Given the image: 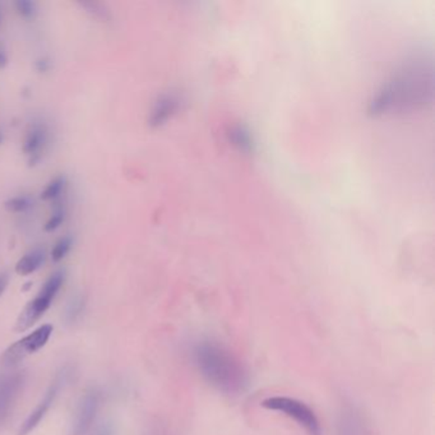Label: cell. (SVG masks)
Listing matches in <instances>:
<instances>
[{
    "mask_svg": "<svg viewBox=\"0 0 435 435\" xmlns=\"http://www.w3.org/2000/svg\"><path fill=\"white\" fill-rule=\"evenodd\" d=\"M194 361L211 385L225 393H239L247 385L240 362L216 342L202 341L194 348Z\"/></svg>",
    "mask_w": 435,
    "mask_h": 435,
    "instance_id": "1",
    "label": "cell"
},
{
    "mask_svg": "<svg viewBox=\"0 0 435 435\" xmlns=\"http://www.w3.org/2000/svg\"><path fill=\"white\" fill-rule=\"evenodd\" d=\"M64 281H65L64 269H58L54 274H50L49 279L45 281L44 286L41 287L38 295L26 305L23 311H21L14 330L17 332H25L28 328H31L32 326L44 316L50 305L53 304L54 299L64 285Z\"/></svg>",
    "mask_w": 435,
    "mask_h": 435,
    "instance_id": "2",
    "label": "cell"
},
{
    "mask_svg": "<svg viewBox=\"0 0 435 435\" xmlns=\"http://www.w3.org/2000/svg\"><path fill=\"white\" fill-rule=\"evenodd\" d=\"M262 406L268 410L279 411L291 417L296 423L303 426L309 435H321V425L314 411L308 404L291 397H269L266 398Z\"/></svg>",
    "mask_w": 435,
    "mask_h": 435,
    "instance_id": "3",
    "label": "cell"
},
{
    "mask_svg": "<svg viewBox=\"0 0 435 435\" xmlns=\"http://www.w3.org/2000/svg\"><path fill=\"white\" fill-rule=\"evenodd\" d=\"M53 331H54V327L51 324L40 326L33 332L28 333L27 336L22 337L21 340L14 342L6 348L1 355L0 360L6 367H12V365L18 364L19 361L25 360L27 356L35 354L38 350L44 348L53 335Z\"/></svg>",
    "mask_w": 435,
    "mask_h": 435,
    "instance_id": "4",
    "label": "cell"
},
{
    "mask_svg": "<svg viewBox=\"0 0 435 435\" xmlns=\"http://www.w3.org/2000/svg\"><path fill=\"white\" fill-rule=\"evenodd\" d=\"M68 373L69 372L67 369H63L62 372L56 374L55 378L53 380V383L50 385L48 391L45 392L44 397L41 398V401L35 407V410L31 411V414L27 417V419L21 425L18 435L31 434L32 431L36 429L38 425L41 424V421L44 420V417H46V414L51 409V406L55 402L59 393L65 386V383L68 380Z\"/></svg>",
    "mask_w": 435,
    "mask_h": 435,
    "instance_id": "5",
    "label": "cell"
},
{
    "mask_svg": "<svg viewBox=\"0 0 435 435\" xmlns=\"http://www.w3.org/2000/svg\"><path fill=\"white\" fill-rule=\"evenodd\" d=\"M100 407V394L88 391L82 396L70 424L69 435H86L92 428Z\"/></svg>",
    "mask_w": 435,
    "mask_h": 435,
    "instance_id": "6",
    "label": "cell"
},
{
    "mask_svg": "<svg viewBox=\"0 0 435 435\" xmlns=\"http://www.w3.org/2000/svg\"><path fill=\"white\" fill-rule=\"evenodd\" d=\"M23 385L25 375L19 372L0 375V421L9 415Z\"/></svg>",
    "mask_w": 435,
    "mask_h": 435,
    "instance_id": "7",
    "label": "cell"
},
{
    "mask_svg": "<svg viewBox=\"0 0 435 435\" xmlns=\"http://www.w3.org/2000/svg\"><path fill=\"white\" fill-rule=\"evenodd\" d=\"M48 136H49L48 127L44 122L32 123L26 133L22 151L28 157V162L32 165L38 163L41 160V156L44 154L45 147L48 144Z\"/></svg>",
    "mask_w": 435,
    "mask_h": 435,
    "instance_id": "8",
    "label": "cell"
},
{
    "mask_svg": "<svg viewBox=\"0 0 435 435\" xmlns=\"http://www.w3.org/2000/svg\"><path fill=\"white\" fill-rule=\"evenodd\" d=\"M179 100L174 94H162L155 100L149 110V124L154 128L165 124L178 109Z\"/></svg>",
    "mask_w": 435,
    "mask_h": 435,
    "instance_id": "9",
    "label": "cell"
},
{
    "mask_svg": "<svg viewBox=\"0 0 435 435\" xmlns=\"http://www.w3.org/2000/svg\"><path fill=\"white\" fill-rule=\"evenodd\" d=\"M46 249L43 247H36L27 252L25 255L19 258L16 263L14 271L19 276H30V274L38 272L46 262Z\"/></svg>",
    "mask_w": 435,
    "mask_h": 435,
    "instance_id": "10",
    "label": "cell"
},
{
    "mask_svg": "<svg viewBox=\"0 0 435 435\" xmlns=\"http://www.w3.org/2000/svg\"><path fill=\"white\" fill-rule=\"evenodd\" d=\"M68 186V178L65 175H58L53 181L48 183V186L44 188V190L40 194V198L44 202H51L58 203L67 189Z\"/></svg>",
    "mask_w": 435,
    "mask_h": 435,
    "instance_id": "11",
    "label": "cell"
},
{
    "mask_svg": "<svg viewBox=\"0 0 435 435\" xmlns=\"http://www.w3.org/2000/svg\"><path fill=\"white\" fill-rule=\"evenodd\" d=\"M340 435H365L362 420L354 409H346L342 412Z\"/></svg>",
    "mask_w": 435,
    "mask_h": 435,
    "instance_id": "12",
    "label": "cell"
},
{
    "mask_svg": "<svg viewBox=\"0 0 435 435\" xmlns=\"http://www.w3.org/2000/svg\"><path fill=\"white\" fill-rule=\"evenodd\" d=\"M32 207H33V199L26 194L14 195L4 202V208L11 213H26L30 211Z\"/></svg>",
    "mask_w": 435,
    "mask_h": 435,
    "instance_id": "13",
    "label": "cell"
},
{
    "mask_svg": "<svg viewBox=\"0 0 435 435\" xmlns=\"http://www.w3.org/2000/svg\"><path fill=\"white\" fill-rule=\"evenodd\" d=\"M73 245H75V237H72L70 234H67V235L60 237L55 242L54 248L51 249V253H50L51 261L54 263L62 262L70 253Z\"/></svg>",
    "mask_w": 435,
    "mask_h": 435,
    "instance_id": "14",
    "label": "cell"
},
{
    "mask_svg": "<svg viewBox=\"0 0 435 435\" xmlns=\"http://www.w3.org/2000/svg\"><path fill=\"white\" fill-rule=\"evenodd\" d=\"M65 218H67V208H65V205L58 202V203H55V207L51 212L50 218H48V221L45 222V232H54V231L58 230L64 224Z\"/></svg>",
    "mask_w": 435,
    "mask_h": 435,
    "instance_id": "15",
    "label": "cell"
},
{
    "mask_svg": "<svg viewBox=\"0 0 435 435\" xmlns=\"http://www.w3.org/2000/svg\"><path fill=\"white\" fill-rule=\"evenodd\" d=\"M14 6L22 18L32 21L38 17V6L33 0H16Z\"/></svg>",
    "mask_w": 435,
    "mask_h": 435,
    "instance_id": "16",
    "label": "cell"
},
{
    "mask_svg": "<svg viewBox=\"0 0 435 435\" xmlns=\"http://www.w3.org/2000/svg\"><path fill=\"white\" fill-rule=\"evenodd\" d=\"M80 6L82 8H85L86 12L92 14L95 18L101 19V21H109V19L112 18L110 12L101 3H97V1H83V3H80Z\"/></svg>",
    "mask_w": 435,
    "mask_h": 435,
    "instance_id": "17",
    "label": "cell"
},
{
    "mask_svg": "<svg viewBox=\"0 0 435 435\" xmlns=\"http://www.w3.org/2000/svg\"><path fill=\"white\" fill-rule=\"evenodd\" d=\"M83 306H85L83 299L80 298V296L72 299L68 306H67V311H65V319L70 323L75 322V319L81 316Z\"/></svg>",
    "mask_w": 435,
    "mask_h": 435,
    "instance_id": "18",
    "label": "cell"
},
{
    "mask_svg": "<svg viewBox=\"0 0 435 435\" xmlns=\"http://www.w3.org/2000/svg\"><path fill=\"white\" fill-rule=\"evenodd\" d=\"M33 68L38 75H46L53 69V60L49 56H38V59L33 62Z\"/></svg>",
    "mask_w": 435,
    "mask_h": 435,
    "instance_id": "19",
    "label": "cell"
},
{
    "mask_svg": "<svg viewBox=\"0 0 435 435\" xmlns=\"http://www.w3.org/2000/svg\"><path fill=\"white\" fill-rule=\"evenodd\" d=\"M9 64V56L6 53V46L0 43V70L6 69Z\"/></svg>",
    "mask_w": 435,
    "mask_h": 435,
    "instance_id": "20",
    "label": "cell"
},
{
    "mask_svg": "<svg viewBox=\"0 0 435 435\" xmlns=\"http://www.w3.org/2000/svg\"><path fill=\"white\" fill-rule=\"evenodd\" d=\"M8 284H9V274L6 272H1L0 274V296L6 291Z\"/></svg>",
    "mask_w": 435,
    "mask_h": 435,
    "instance_id": "21",
    "label": "cell"
},
{
    "mask_svg": "<svg viewBox=\"0 0 435 435\" xmlns=\"http://www.w3.org/2000/svg\"><path fill=\"white\" fill-rule=\"evenodd\" d=\"M3 142H4V131L0 129V146L3 144Z\"/></svg>",
    "mask_w": 435,
    "mask_h": 435,
    "instance_id": "22",
    "label": "cell"
},
{
    "mask_svg": "<svg viewBox=\"0 0 435 435\" xmlns=\"http://www.w3.org/2000/svg\"><path fill=\"white\" fill-rule=\"evenodd\" d=\"M1 22H3V13H1V9H0V25H1Z\"/></svg>",
    "mask_w": 435,
    "mask_h": 435,
    "instance_id": "23",
    "label": "cell"
}]
</instances>
